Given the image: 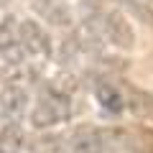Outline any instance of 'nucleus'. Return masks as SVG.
Listing matches in <instances>:
<instances>
[{"instance_id": "obj_1", "label": "nucleus", "mask_w": 153, "mask_h": 153, "mask_svg": "<svg viewBox=\"0 0 153 153\" xmlns=\"http://www.w3.org/2000/svg\"><path fill=\"white\" fill-rule=\"evenodd\" d=\"M71 115V94H64L59 89L49 87L41 97H38L36 107L31 110V125L44 130V128H54L59 123H66Z\"/></svg>"}, {"instance_id": "obj_2", "label": "nucleus", "mask_w": 153, "mask_h": 153, "mask_svg": "<svg viewBox=\"0 0 153 153\" xmlns=\"http://www.w3.org/2000/svg\"><path fill=\"white\" fill-rule=\"evenodd\" d=\"M89 28L97 33L102 41H110L117 49H133L135 46V33H133L130 23L120 16V13H94L87 21Z\"/></svg>"}, {"instance_id": "obj_3", "label": "nucleus", "mask_w": 153, "mask_h": 153, "mask_svg": "<svg viewBox=\"0 0 153 153\" xmlns=\"http://www.w3.org/2000/svg\"><path fill=\"white\" fill-rule=\"evenodd\" d=\"M26 59V51L18 38V21L8 16L0 23V66L3 69H18Z\"/></svg>"}, {"instance_id": "obj_4", "label": "nucleus", "mask_w": 153, "mask_h": 153, "mask_svg": "<svg viewBox=\"0 0 153 153\" xmlns=\"http://www.w3.org/2000/svg\"><path fill=\"white\" fill-rule=\"evenodd\" d=\"M105 135L97 128H76L69 135H61L59 153H105Z\"/></svg>"}, {"instance_id": "obj_5", "label": "nucleus", "mask_w": 153, "mask_h": 153, "mask_svg": "<svg viewBox=\"0 0 153 153\" xmlns=\"http://www.w3.org/2000/svg\"><path fill=\"white\" fill-rule=\"evenodd\" d=\"M18 38H21V46L28 56H38V59L51 56V41L33 18H26L18 23Z\"/></svg>"}, {"instance_id": "obj_6", "label": "nucleus", "mask_w": 153, "mask_h": 153, "mask_svg": "<svg viewBox=\"0 0 153 153\" xmlns=\"http://www.w3.org/2000/svg\"><path fill=\"white\" fill-rule=\"evenodd\" d=\"M28 105V89L21 84H8L0 94V115L5 120H21Z\"/></svg>"}, {"instance_id": "obj_7", "label": "nucleus", "mask_w": 153, "mask_h": 153, "mask_svg": "<svg viewBox=\"0 0 153 153\" xmlns=\"http://www.w3.org/2000/svg\"><path fill=\"white\" fill-rule=\"evenodd\" d=\"M125 107L130 110L135 117H140V120H151V123H153V94H151V92L138 89V87H128Z\"/></svg>"}, {"instance_id": "obj_8", "label": "nucleus", "mask_w": 153, "mask_h": 153, "mask_svg": "<svg viewBox=\"0 0 153 153\" xmlns=\"http://www.w3.org/2000/svg\"><path fill=\"white\" fill-rule=\"evenodd\" d=\"M94 94H97V102L102 105L107 112L117 115V112L125 110V94L115 87L112 82H97L94 84Z\"/></svg>"}, {"instance_id": "obj_9", "label": "nucleus", "mask_w": 153, "mask_h": 153, "mask_svg": "<svg viewBox=\"0 0 153 153\" xmlns=\"http://www.w3.org/2000/svg\"><path fill=\"white\" fill-rule=\"evenodd\" d=\"M26 146V133L16 120H8L0 128V153H21Z\"/></svg>"}, {"instance_id": "obj_10", "label": "nucleus", "mask_w": 153, "mask_h": 153, "mask_svg": "<svg viewBox=\"0 0 153 153\" xmlns=\"http://www.w3.org/2000/svg\"><path fill=\"white\" fill-rule=\"evenodd\" d=\"M123 5H125L133 16H138L140 21L153 23V0H123Z\"/></svg>"}, {"instance_id": "obj_11", "label": "nucleus", "mask_w": 153, "mask_h": 153, "mask_svg": "<svg viewBox=\"0 0 153 153\" xmlns=\"http://www.w3.org/2000/svg\"><path fill=\"white\" fill-rule=\"evenodd\" d=\"M46 5H49V0H46ZM44 16L49 18L51 23H56V26H69V8H64V5L44 8Z\"/></svg>"}]
</instances>
